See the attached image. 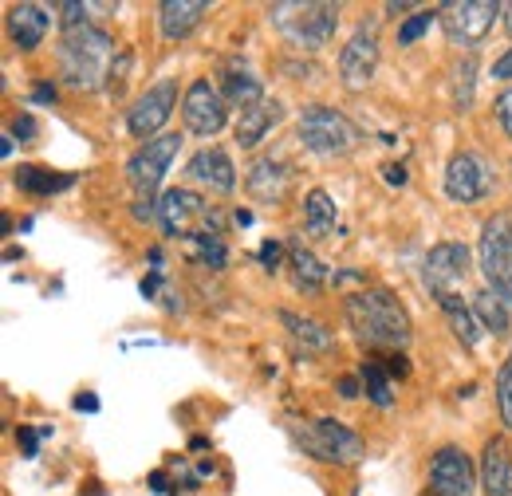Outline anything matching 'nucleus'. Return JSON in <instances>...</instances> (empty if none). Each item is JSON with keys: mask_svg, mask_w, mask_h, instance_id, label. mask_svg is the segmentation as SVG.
Instances as JSON below:
<instances>
[{"mask_svg": "<svg viewBox=\"0 0 512 496\" xmlns=\"http://www.w3.org/2000/svg\"><path fill=\"white\" fill-rule=\"evenodd\" d=\"M343 311H347V323H351L355 339L367 343L371 351H402L414 335L406 308L386 288H363V292L347 296Z\"/></svg>", "mask_w": 512, "mask_h": 496, "instance_id": "obj_1", "label": "nucleus"}, {"mask_svg": "<svg viewBox=\"0 0 512 496\" xmlns=\"http://www.w3.org/2000/svg\"><path fill=\"white\" fill-rule=\"evenodd\" d=\"M111 56H115V40L103 28L87 24V28L64 32V40H60V75L75 91H95L115 67Z\"/></svg>", "mask_w": 512, "mask_h": 496, "instance_id": "obj_2", "label": "nucleus"}, {"mask_svg": "<svg viewBox=\"0 0 512 496\" xmlns=\"http://www.w3.org/2000/svg\"><path fill=\"white\" fill-rule=\"evenodd\" d=\"M268 20L276 24V32L292 48L316 52L339 28V4H327V0H284V4H268Z\"/></svg>", "mask_w": 512, "mask_h": 496, "instance_id": "obj_3", "label": "nucleus"}, {"mask_svg": "<svg viewBox=\"0 0 512 496\" xmlns=\"http://www.w3.org/2000/svg\"><path fill=\"white\" fill-rule=\"evenodd\" d=\"M477 264H481L489 292H497L512 308V213H493L481 225Z\"/></svg>", "mask_w": 512, "mask_h": 496, "instance_id": "obj_4", "label": "nucleus"}, {"mask_svg": "<svg viewBox=\"0 0 512 496\" xmlns=\"http://www.w3.org/2000/svg\"><path fill=\"white\" fill-rule=\"evenodd\" d=\"M300 142L320 154V158H339V154H351L355 142H359V130L351 126V119H343L335 107H323L312 103L300 111Z\"/></svg>", "mask_w": 512, "mask_h": 496, "instance_id": "obj_5", "label": "nucleus"}, {"mask_svg": "<svg viewBox=\"0 0 512 496\" xmlns=\"http://www.w3.org/2000/svg\"><path fill=\"white\" fill-rule=\"evenodd\" d=\"M296 437H300V445L316 461H327V465H355L367 453V441L355 434L351 426H343L339 418H320V422L304 426Z\"/></svg>", "mask_w": 512, "mask_h": 496, "instance_id": "obj_6", "label": "nucleus"}, {"mask_svg": "<svg viewBox=\"0 0 512 496\" xmlns=\"http://www.w3.org/2000/svg\"><path fill=\"white\" fill-rule=\"evenodd\" d=\"M438 12H442V28H446L449 44L473 48L493 32L497 16H505V4H497V0H449Z\"/></svg>", "mask_w": 512, "mask_h": 496, "instance_id": "obj_7", "label": "nucleus"}, {"mask_svg": "<svg viewBox=\"0 0 512 496\" xmlns=\"http://www.w3.org/2000/svg\"><path fill=\"white\" fill-rule=\"evenodd\" d=\"M178 150H182V134H162L154 142H142V150H134V158L127 162V182L142 201H154Z\"/></svg>", "mask_w": 512, "mask_h": 496, "instance_id": "obj_8", "label": "nucleus"}, {"mask_svg": "<svg viewBox=\"0 0 512 496\" xmlns=\"http://www.w3.org/2000/svg\"><path fill=\"white\" fill-rule=\"evenodd\" d=\"M158 221H162V229H166V237H193V233H201L197 225H221L217 221V213L205 205V197L201 193H193V189H166L162 193V201H158ZM221 233V229H217Z\"/></svg>", "mask_w": 512, "mask_h": 496, "instance_id": "obj_9", "label": "nucleus"}, {"mask_svg": "<svg viewBox=\"0 0 512 496\" xmlns=\"http://www.w3.org/2000/svg\"><path fill=\"white\" fill-rule=\"evenodd\" d=\"M174 111H178V79H158L134 99V107L127 111V130L142 142H154V134L170 123Z\"/></svg>", "mask_w": 512, "mask_h": 496, "instance_id": "obj_10", "label": "nucleus"}, {"mask_svg": "<svg viewBox=\"0 0 512 496\" xmlns=\"http://www.w3.org/2000/svg\"><path fill=\"white\" fill-rule=\"evenodd\" d=\"M182 123L197 138H213L229 123V103L221 99V91L209 79H193L182 99Z\"/></svg>", "mask_w": 512, "mask_h": 496, "instance_id": "obj_11", "label": "nucleus"}, {"mask_svg": "<svg viewBox=\"0 0 512 496\" xmlns=\"http://www.w3.org/2000/svg\"><path fill=\"white\" fill-rule=\"evenodd\" d=\"M446 197L449 201H457V205H477V201H485L489 197V189H493V166L481 158V154H473V150H461V154H453L446 166Z\"/></svg>", "mask_w": 512, "mask_h": 496, "instance_id": "obj_12", "label": "nucleus"}, {"mask_svg": "<svg viewBox=\"0 0 512 496\" xmlns=\"http://www.w3.org/2000/svg\"><path fill=\"white\" fill-rule=\"evenodd\" d=\"M426 288L434 292V300L442 304L449 296H457V288L465 284V276H469V248L461 245V241H442V245L430 248V256H426Z\"/></svg>", "mask_w": 512, "mask_h": 496, "instance_id": "obj_13", "label": "nucleus"}, {"mask_svg": "<svg viewBox=\"0 0 512 496\" xmlns=\"http://www.w3.org/2000/svg\"><path fill=\"white\" fill-rule=\"evenodd\" d=\"M477 489V469L465 449L442 445L430 457V496H473Z\"/></svg>", "mask_w": 512, "mask_h": 496, "instance_id": "obj_14", "label": "nucleus"}, {"mask_svg": "<svg viewBox=\"0 0 512 496\" xmlns=\"http://www.w3.org/2000/svg\"><path fill=\"white\" fill-rule=\"evenodd\" d=\"M375 71H379V36L375 28L363 24L339 52V79L347 91H363L375 79Z\"/></svg>", "mask_w": 512, "mask_h": 496, "instance_id": "obj_15", "label": "nucleus"}, {"mask_svg": "<svg viewBox=\"0 0 512 496\" xmlns=\"http://www.w3.org/2000/svg\"><path fill=\"white\" fill-rule=\"evenodd\" d=\"M245 189L260 205H280L288 197V189H292V166L284 158H256L249 166Z\"/></svg>", "mask_w": 512, "mask_h": 496, "instance_id": "obj_16", "label": "nucleus"}, {"mask_svg": "<svg viewBox=\"0 0 512 496\" xmlns=\"http://www.w3.org/2000/svg\"><path fill=\"white\" fill-rule=\"evenodd\" d=\"M186 178L197 182V186H209L213 193H233L237 189V170L229 162V154L221 146H205L197 150L186 166Z\"/></svg>", "mask_w": 512, "mask_h": 496, "instance_id": "obj_17", "label": "nucleus"}, {"mask_svg": "<svg viewBox=\"0 0 512 496\" xmlns=\"http://www.w3.org/2000/svg\"><path fill=\"white\" fill-rule=\"evenodd\" d=\"M481 489L485 496H512V449L505 437H489L481 449Z\"/></svg>", "mask_w": 512, "mask_h": 496, "instance_id": "obj_18", "label": "nucleus"}, {"mask_svg": "<svg viewBox=\"0 0 512 496\" xmlns=\"http://www.w3.org/2000/svg\"><path fill=\"white\" fill-rule=\"evenodd\" d=\"M48 24H52V16L40 4H12L8 8V40L20 52H36L48 36Z\"/></svg>", "mask_w": 512, "mask_h": 496, "instance_id": "obj_19", "label": "nucleus"}, {"mask_svg": "<svg viewBox=\"0 0 512 496\" xmlns=\"http://www.w3.org/2000/svg\"><path fill=\"white\" fill-rule=\"evenodd\" d=\"M205 16H209L205 0H162L158 4V28L166 40H186Z\"/></svg>", "mask_w": 512, "mask_h": 496, "instance_id": "obj_20", "label": "nucleus"}, {"mask_svg": "<svg viewBox=\"0 0 512 496\" xmlns=\"http://www.w3.org/2000/svg\"><path fill=\"white\" fill-rule=\"evenodd\" d=\"M284 119V107L276 103V99H264V103H256V107H249V111H241V119H237V142L245 146V150H253V146H260L264 142V134L272 130V126Z\"/></svg>", "mask_w": 512, "mask_h": 496, "instance_id": "obj_21", "label": "nucleus"}, {"mask_svg": "<svg viewBox=\"0 0 512 496\" xmlns=\"http://www.w3.org/2000/svg\"><path fill=\"white\" fill-rule=\"evenodd\" d=\"M288 264H292V280H296L300 292L316 296L323 284H327V268H323V260L304 245V241H292V245H288Z\"/></svg>", "mask_w": 512, "mask_h": 496, "instance_id": "obj_22", "label": "nucleus"}, {"mask_svg": "<svg viewBox=\"0 0 512 496\" xmlns=\"http://www.w3.org/2000/svg\"><path fill=\"white\" fill-rule=\"evenodd\" d=\"M280 323L288 327V335H292L304 351H331V347H335V335H331L323 323L300 315V311H280Z\"/></svg>", "mask_w": 512, "mask_h": 496, "instance_id": "obj_23", "label": "nucleus"}, {"mask_svg": "<svg viewBox=\"0 0 512 496\" xmlns=\"http://www.w3.org/2000/svg\"><path fill=\"white\" fill-rule=\"evenodd\" d=\"M71 186H75V174H52L44 166H20L16 170V189L32 193V197H52V193H64Z\"/></svg>", "mask_w": 512, "mask_h": 496, "instance_id": "obj_24", "label": "nucleus"}, {"mask_svg": "<svg viewBox=\"0 0 512 496\" xmlns=\"http://www.w3.org/2000/svg\"><path fill=\"white\" fill-rule=\"evenodd\" d=\"M221 99H225L229 107H237V111H249L256 103H264L268 95H264L260 79H253L249 71H225V79H221Z\"/></svg>", "mask_w": 512, "mask_h": 496, "instance_id": "obj_25", "label": "nucleus"}, {"mask_svg": "<svg viewBox=\"0 0 512 496\" xmlns=\"http://www.w3.org/2000/svg\"><path fill=\"white\" fill-rule=\"evenodd\" d=\"M473 315H477V323L489 331V335H509V304L497 296V292H477L473 296Z\"/></svg>", "mask_w": 512, "mask_h": 496, "instance_id": "obj_26", "label": "nucleus"}, {"mask_svg": "<svg viewBox=\"0 0 512 496\" xmlns=\"http://www.w3.org/2000/svg\"><path fill=\"white\" fill-rule=\"evenodd\" d=\"M304 225L312 237H323L335 229V201L327 197V189H308L304 197Z\"/></svg>", "mask_w": 512, "mask_h": 496, "instance_id": "obj_27", "label": "nucleus"}, {"mask_svg": "<svg viewBox=\"0 0 512 496\" xmlns=\"http://www.w3.org/2000/svg\"><path fill=\"white\" fill-rule=\"evenodd\" d=\"M359 378H363V386H367V398L379 406V410H390L394 406V390H390V374L379 359H363L359 363Z\"/></svg>", "mask_w": 512, "mask_h": 496, "instance_id": "obj_28", "label": "nucleus"}, {"mask_svg": "<svg viewBox=\"0 0 512 496\" xmlns=\"http://www.w3.org/2000/svg\"><path fill=\"white\" fill-rule=\"evenodd\" d=\"M186 248H190V256L197 264H205V268H225L229 264V248L221 241V233H193L186 237Z\"/></svg>", "mask_w": 512, "mask_h": 496, "instance_id": "obj_29", "label": "nucleus"}, {"mask_svg": "<svg viewBox=\"0 0 512 496\" xmlns=\"http://www.w3.org/2000/svg\"><path fill=\"white\" fill-rule=\"evenodd\" d=\"M442 311H446L453 335H457L465 347H477V339H481V331H477V315H473L469 308H461V300H457V296L442 300Z\"/></svg>", "mask_w": 512, "mask_h": 496, "instance_id": "obj_30", "label": "nucleus"}, {"mask_svg": "<svg viewBox=\"0 0 512 496\" xmlns=\"http://www.w3.org/2000/svg\"><path fill=\"white\" fill-rule=\"evenodd\" d=\"M434 20H442V12H438V8H418L414 16H406V20L398 24V44H402V48L418 44V40L434 28Z\"/></svg>", "mask_w": 512, "mask_h": 496, "instance_id": "obj_31", "label": "nucleus"}, {"mask_svg": "<svg viewBox=\"0 0 512 496\" xmlns=\"http://www.w3.org/2000/svg\"><path fill=\"white\" fill-rule=\"evenodd\" d=\"M473 75H477V60L473 56H465V60L453 67V103H457V111H469V103H473Z\"/></svg>", "mask_w": 512, "mask_h": 496, "instance_id": "obj_32", "label": "nucleus"}, {"mask_svg": "<svg viewBox=\"0 0 512 496\" xmlns=\"http://www.w3.org/2000/svg\"><path fill=\"white\" fill-rule=\"evenodd\" d=\"M497 410H501V426L512 430V351L497 371Z\"/></svg>", "mask_w": 512, "mask_h": 496, "instance_id": "obj_33", "label": "nucleus"}, {"mask_svg": "<svg viewBox=\"0 0 512 496\" xmlns=\"http://www.w3.org/2000/svg\"><path fill=\"white\" fill-rule=\"evenodd\" d=\"M52 8L60 12V20H64L67 32H75V28H87V4H79V0H56Z\"/></svg>", "mask_w": 512, "mask_h": 496, "instance_id": "obj_34", "label": "nucleus"}, {"mask_svg": "<svg viewBox=\"0 0 512 496\" xmlns=\"http://www.w3.org/2000/svg\"><path fill=\"white\" fill-rule=\"evenodd\" d=\"M284 252H288V248L280 245V241H272V237H268L264 245L256 248V260H260L268 272H276V268H280V260H284Z\"/></svg>", "mask_w": 512, "mask_h": 496, "instance_id": "obj_35", "label": "nucleus"}, {"mask_svg": "<svg viewBox=\"0 0 512 496\" xmlns=\"http://www.w3.org/2000/svg\"><path fill=\"white\" fill-rule=\"evenodd\" d=\"M493 111H497V123H501V130L512 138V83L497 95V103H493Z\"/></svg>", "mask_w": 512, "mask_h": 496, "instance_id": "obj_36", "label": "nucleus"}, {"mask_svg": "<svg viewBox=\"0 0 512 496\" xmlns=\"http://www.w3.org/2000/svg\"><path fill=\"white\" fill-rule=\"evenodd\" d=\"M56 99H60V87H56L52 79H44V83L32 87V103H36V107H52Z\"/></svg>", "mask_w": 512, "mask_h": 496, "instance_id": "obj_37", "label": "nucleus"}, {"mask_svg": "<svg viewBox=\"0 0 512 496\" xmlns=\"http://www.w3.org/2000/svg\"><path fill=\"white\" fill-rule=\"evenodd\" d=\"M16 441H20L24 457H40V430H32V426H20V430H16Z\"/></svg>", "mask_w": 512, "mask_h": 496, "instance_id": "obj_38", "label": "nucleus"}, {"mask_svg": "<svg viewBox=\"0 0 512 496\" xmlns=\"http://www.w3.org/2000/svg\"><path fill=\"white\" fill-rule=\"evenodd\" d=\"M379 363L386 367V374H398V378H406V374H410V359H406L402 351H386Z\"/></svg>", "mask_w": 512, "mask_h": 496, "instance_id": "obj_39", "label": "nucleus"}, {"mask_svg": "<svg viewBox=\"0 0 512 496\" xmlns=\"http://www.w3.org/2000/svg\"><path fill=\"white\" fill-rule=\"evenodd\" d=\"M36 130H40V126H36L32 115H16V119H12V138H20V142L36 138Z\"/></svg>", "mask_w": 512, "mask_h": 496, "instance_id": "obj_40", "label": "nucleus"}, {"mask_svg": "<svg viewBox=\"0 0 512 496\" xmlns=\"http://www.w3.org/2000/svg\"><path fill=\"white\" fill-rule=\"evenodd\" d=\"M127 71H130V52H123L119 63L111 67V75H107V87H115V91H119V87H123V79H127Z\"/></svg>", "mask_w": 512, "mask_h": 496, "instance_id": "obj_41", "label": "nucleus"}, {"mask_svg": "<svg viewBox=\"0 0 512 496\" xmlns=\"http://www.w3.org/2000/svg\"><path fill=\"white\" fill-rule=\"evenodd\" d=\"M335 390H339V398H343V402H355V398L363 394V390H359V378H351V374H343V378L335 382Z\"/></svg>", "mask_w": 512, "mask_h": 496, "instance_id": "obj_42", "label": "nucleus"}, {"mask_svg": "<svg viewBox=\"0 0 512 496\" xmlns=\"http://www.w3.org/2000/svg\"><path fill=\"white\" fill-rule=\"evenodd\" d=\"M383 178H386V186H406V166H402V162H386Z\"/></svg>", "mask_w": 512, "mask_h": 496, "instance_id": "obj_43", "label": "nucleus"}, {"mask_svg": "<svg viewBox=\"0 0 512 496\" xmlns=\"http://www.w3.org/2000/svg\"><path fill=\"white\" fill-rule=\"evenodd\" d=\"M71 406H75V410H79V414H99V398H95V394H91V390H87V394H79V398H75V402H71Z\"/></svg>", "mask_w": 512, "mask_h": 496, "instance_id": "obj_44", "label": "nucleus"}, {"mask_svg": "<svg viewBox=\"0 0 512 496\" xmlns=\"http://www.w3.org/2000/svg\"><path fill=\"white\" fill-rule=\"evenodd\" d=\"M367 276L359 272V268H343V272H335V288H343V284H363Z\"/></svg>", "mask_w": 512, "mask_h": 496, "instance_id": "obj_45", "label": "nucleus"}, {"mask_svg": "<svg viewBox=\"0 0 512 496\" xmlns=\"http://www.w3.org/2000/svg\"><path fill=\"white\" fill-rule=\"evenodd\" d=\"M158 284H162V272H154V268H150V276H146V280L138 284V292H142L146 300H154V292H158Z\"/></svg>", "mask_w": 512, "mask_h": 496, "instance_id": "obj_46", "label": "nucleus"}, {"mask_svg": "<svg viewBox=\"0 0 512 496\" xmlns=\"http://www.w3.org/2000/svg\"><path fill=\"white\" fill-rule=\"evenodd\" d=\"M493 79H512V48L493 63Z\"/></svg>", "mask_w": 512, "mask_h": 496, "instance_id": "obj_47", "label": "nucleus"}, {"mask_svg": "<svg viewBox=\"0 0 512 496\" xmlns=\"http://www.w3.org/2000/svg\"><path fill=\"white\" fill-rule=\"evenodd\" d=\"M386 12H390V16H398V12H418V4H406V0H390V4H386Z\"/></svg>", "mask_w": 512, "mask_h": 496, "instance_id": "obj_48", "label": "nucleus"}, {"mask_svg": "<svg viewBox=\"0 0 512 496\" xmlns=\"http://www.w3.org/2000/svg\"><path fill=\"white\" fill-rule=\"evenodd\" d=\"M233 221L245 229V225H253V213H249V209H237V217H233Z\"/></svg>", "mask_w": 512, "mask_h": 496, "instance_id": "obj_49", "label": "nucleus"}, {"mask_svg": "<svg viewBox=\"0 0 512 496\" xmlns=\"http://www.w3.org/2000/svg\"><path fill=\"white\" fill-rule=\"evenodd\" d=\"M0 154H4V158L12 154V134H4V138H0Z\"/></svg>", "mask_w": 512, "mask_h": 496, "instance_id": "obj_50", "label": "nucleus"}, {"mask_svg": "<svg viewBox=\"0 0 512 496\" xmlns=\"http://www.w3.org/2000/svg\"><path fill=\"white\" fill-rule=\"evenodd\" d=\"M505 28H509V36H512V4H505Z\"/></svg>", "mask_w": 512, "mask_h": 496, "instance_id": "obj_51", "label": "nucleus"}]
</instances>
